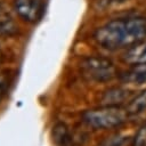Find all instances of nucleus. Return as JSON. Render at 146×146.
I'll return each instance as SVG.
<instances>
[{
    "label": "nucleus",
    "instance_id": "4",
    "mask_svg": "<svg viewBox=\"0 0 146 146\" xmlns=\"http://www.w3.org/2000/svg\"><path fill=\"white\" fill-rule=\"evenodd\" d=\"M15 10L24 21L34 23L42 15V3L40 0H15Z\"/></svg>",
    "mask_w": 146,
    "mask_h": 146
},
{
    "label": "nucleus",
    "instance_id": "6",
    "mask_svg": "<svg viewBox=\"0 0 146 146\" xmlns=\"http://www.w3.org/2000/svg\"><path fill=\"white\" fill-rule=\"evenodd\" d=\"M123 80L137 86L146 84V64H136L132 70L123 74Z\"/></svg>",
    "mask_w": 146,
    "mask_h": 146
},
{
    "label": "nucleus",
    "instance_id": "13",
    "mask_svg": "<svg viewBox=\"0 0 146 146\" xmlns=\"http://www.w3.org/2000/svg\"><path fill=\"white\" fill-rule=\"evenodd\" d=\"M3 92H5V82H3L2 78L0 76V99H1L2 96H3Z\"/></svg>",
    "mask_w": 146,
    "mask_h": 146
},
{
    "label": "nucleus",
    "instance_id": "10",
    "mask_svg": "<svg viewBox=\"0 0 146 146\" xmlns=\"http://www.w3.org/2000/svg\"><path fill=\"white\" fill-rule=\"evenodd\" d=\"M127 140H128V137H125V136L113 135L111 137L105 138L103 141H100L98 146H123Z\"/></svg>",
    "mask_w": 146,
    "mask_h": 146
},
{
    "label": "nucleus",
    "instance_id": "7",
    "mask_svg": "<svg viewBox=\"0 0 146 146\" xmlns=\"http://www.w3.org/2000/svg\"><path fill=\"white\" fill-rule=\"evenodd\" d=\"M52 139L57 146H71L72 137L64 123H57L52 128Z\"/></svg>",
    "mask_w": 146,
    "mask_h": 146
},
{
    "label": "nucleus",
    "instance_id": "9",
    "mask_svg": "<svg viewBox=\"0 0 146 146\" xmlns=\"http://www.w3.org/2000/svg\"><path fill=\"white\" fill-rule=\"evenodd\" d=\"M146 110V90L138 95L128 106L129 114H139Z\"/></svg>",
    "mask_w": 146,
    "mask_h": 146
},
{
    "label": "nucleus",
    "instance_id": "11",
    "mask_svg": "<svg viewBox=\"0 0 146 146\" xmlns=\"http://www.w3.org/2000/svg\"><path fill=\"white\" fill-rule=\"evenodd\" d=\"M15 26L9 17L0 15V34H9L14 32Z\"/></svg>",
    "mask_w": 146,
    "mask_h": 146
},
{
    "label": "nucleus",
    "instance_id": "14",
    "mask_svg": "<svg viewBox=\"0 0 146 146\" xmlns=\"http://www.w3.org/2000/svg\"><path fill=\"white\" fill-rule=\"evenodd\" d=\"M0 59H1V54H0Z\"/></svg>",
    "mask_w": 146,
    "mask_h": 146
},
{
    "label": "nucleus",
    "instance_id": "1",
    "mask_svg": "<svg viewBox=\"0 0 146 146\" xmlns=\"http://www.w3.org/2000/svg\"><path fill=\"white\" fill-rule=\"evenodd\" d=\"M94 39L108 50L130 49L146 40V17L130 16L112 19L96 30Z\"/></svg>",
    "mask_w": 146,
    "mask_h": 146
},
{
    "label": "nucleus",
    "instance_id": "3",
    "mask_svg": "<svg viewBox=\"0 0 146 146\" xmlns=\"http://www.w3.org/2000/svg\"><path fill=\"white\" fill-rule=\"evenodd\" d=\"M81 68L84 74L98 82L110 81L116 74L114 64L110 59L98 56L86 58L81 63Z\"/></svg>",
    "mask_w": 146,
    "mask_h": 146
},
{
    "label": "nucleus",
    "instance_id": "5",
    "mask_svg": "<svg viewBox=\"0 0 146 146\" xmlns=\"http://www.w3.org/2000/svg\"><path fill=\"white\" fill-rule=\"evenodd\" d=\"M124 60L130 64H146V40L128 49L124 54Z\"/></svg>",
    "mask_w": 146,
    "mask_h": 146
},
{
    "label": "nucleus",
    "instance_id": "12",
    "mask_svg": "<svg viewBox=\"0 0 146 146\" xmlns=\"http://www.w3.org/2000/svg\"><path fill=\"white\" fill-rule=\"evenodd\" d=\"M132 146H146V123H144L137 131Z\"/></svg>",
    "mask_w": 146,
    "mask_h": 146
},
{
    "label": "nucleus",
    "instance_id": "2",
    "mask_svg": "<svg viewBox=\"0 0 146 146\" xmlns=\"http://www.w3.org/2000/svg\"><path fill=\"white\" fill-rule=\"evenodd\" d=\"M128 110L119 105H105L83 113V121L95 129H112L120 127L128 119Z\"/></svg>",
    "mask_w": 146,
    "mask_h": 146
},
{
    "label": "nucleus",
    "instance_id": "8",
    "mask_svg": "<svg viewBox=\"0 0 146 146\" xmlns=\"http://www.w3.org/2000/svg\"><path fill=\"white\" fill-rule=\"evenodd\" d=\"M128 98V91L121 88H113L105 92L103 100L106 105H117Z\"/></svg>",
    "mask_w": 146,
    "mask_h": 146
}]
</instances>
